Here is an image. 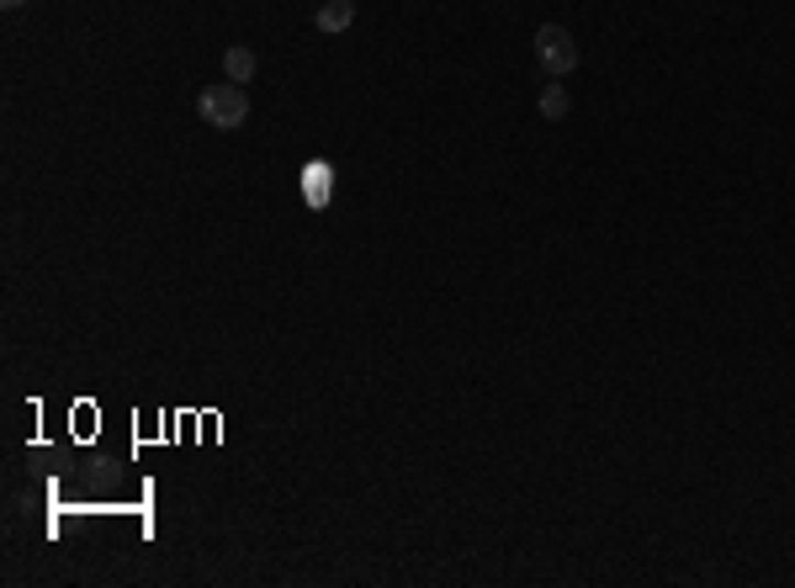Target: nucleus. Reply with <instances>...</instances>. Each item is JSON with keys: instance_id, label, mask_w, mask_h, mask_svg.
<instances>
[{"instance_id": "1", "label": "nucleus", "mask_w": 795, "mask_h": 588, "mask_svg": "<svg viewBox=\"0 0 795 588\" xmlns=\"http://www.w3.org/2000/svg\"><path fill=\"white\" fill-rule=\"evenodd\" d=\"M197 112H202V122L208 127H217V133H234V127H245L249 122V96L245 86H208L202 96H197Z\"/></svg>"}, {"instance_id": "5", "label": "nucleus", "mask_w": 795, "mask_h": 588, "mask_svg": "<svg viewBox=\"0 0 795 588\" xmlns=\"http://www.w3.org/2000/svg\"><path fill=\"white\" fill-rule=\"evenodd\" d=\"M303 191H307V202H329V197H335V170H329V165H307Z\"/></svg>"}, {"instance_id": "7", "label": "nucleus", "mask_w": 795, "mask_h": 588, "mask_svg": "<svg viewBox=\"0 0 795 588\" xmlns=\"http://www.w3.org/2000/svg\"><path fill=\"white\" fill-rule=\"evenodd\" d=\"M0 5H5V11H22V5H32V0H0Z\"/></svg>"}, {"instance_id": "4", "label": "nucleus", "mask_w": 795, "mask_h": 588, "mask_svg": "<svg viewBox=\"0 0 795 588\" xmlns=\"http://www.w3.org/2000/svg\"><path fill=\"white\" fill-rule=\"evenodd\" d=\"M255 69H260V59L249 54L245 43H234V48H223V75H228L234 86H249V80H255Z\"/></svg>"}, {"instance_id": "2", "label": "nucleus", "mask_w": 795, "mask_h": 588, "mask_svg": "<svg viewBox=\"0 0 795 588\" xmlns=\"http://www.w3.org/2000/svg\"><path fill=\"white\" fill-rule=\"evenodd\" d=\"M536 59H541L547 75H573L579 59H583V48L562 22H541V27H536Z\"/></svg>"}, {"instance_id": "3", "label": "nucleus", "mask_w": 795, "mask_h": 588, "mask_svg": "<svg viewBox=\"0 0 795 588\" xmlns=\"http://www.w3.org/2000/svg\"><path fill=\"white\" fill-rule=\"evenodd\" d=\"M350 22H356V0H324L318 16H313L318 32H350Z\"/></svg>"}, {"instance_id": "6", "label": "nucleus", "mask_w": 795, "mask_h": 588, "mask_svg": "<svg viewBox=\"0 0 795 588\" xmlns=\"http://www.w3.org/2000/svg\"><path fill=\"white\" fill-rule=\"evenodd\" d=\"M536 107H541V118L547 122H562L568 112H573V96L562 86H541V96H536Z\"/></svg>"}]
</instances>
